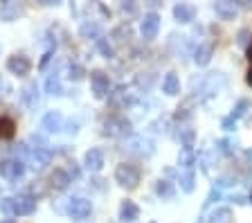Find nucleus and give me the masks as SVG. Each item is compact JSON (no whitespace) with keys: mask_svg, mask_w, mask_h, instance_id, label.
I'll use <instances>...</instances> for the list:
<instances>
[{"mask_svg":"<svg viewBox=\"0 0 252 223\" xmlns=\"http://www.w3.org/2000/svg\"><path fill=\"white\" fill-rule=\"evenodd\" d=\"M97 50H99L101 54H104L106 59H110L113 57V45L108 43V38H104V36H99L97 38Z\"/></svg>","mask_w":252,"mask_h":223,"instance_id":"nucleus-28","label":"nucleus"},{"mask_svg":"<svg viewBox=\"0 0 252 223\" xmlns=\"http://www.w3.org/2000/svg\"><path fill=\"white\" fill-rule=\"evenodd\" d=\"M137 217H140V207H137L133 201H122V205H120V221L122 223H133Z\"/></svg>","mask_w":252,"mask_h":223,"instance_id":"nucleus-13","label":"nucleus"},{"mask_svg":"<svg viewBox=\"0 0 252 223\" xmlns=\"http://www.w3.org/2000/svg\"><path fill=\"white\" fill-rule=\"evenodd\" d=\"M178 162H180V167H183L185 171H187V169H194L196 154H194V151H191V147H185L183 151H180V156H178Z\"/></svg>","mask_w":252,"mask_h":223,"instance_id":"nucleus-22","label":"nucleus"},{"mask_svg":"<svg viewBox=\"0 0 252 223\" xmlns=\"http://www.w3.org/2000/svg\"><path fill=\"white\" fill-rule=\"evenodd\" d=\"M248 108H250V101H248V99H241V101H239V104H236V106H234V111H232V120H239V117H243V115H246V113H248Z\"/></svg>","mask_w":252,"mask_h":223,"instance_id":"nucleus-30","label":"nucleus"},{"mask_svg":"<svg viewBox=\"0 0 252 223\" xmlns=\"http://www.w3.org/2000/svg\"><path fill=\"white\" fill-rule=\"evenodd\" d=\"M232 201H234L236 205H246V203H248V198L243 196V194H236V196H234V194H232Z\"/></svg>","mask_w":252,"mask_h":223,"instance_id":"nucleus-36","label":"nucleus"},{"mask_svg":"<svg viewBox=\"0 0 252 223\" xmlns=\"http://www.w3.org/2000/svg\"><path fill=\"white\" fill-rule=\"evenodd\" d=\"M7 70H9L11 74H16V77H27L32 70L30 57H25V54H11V57L7 59Z\"/></svg>","mask_w":252,"mask_h":223,"instance_id":"nucleus-4","label":"nucleus"},{"mask_svg":"<svg viewBox=\"0 0 252 223\" xmlns=\"http://www.w3.org/2000/svg\"><path fill=\"white\" fill-rule=\"evenodd\" d=\"M14 120H9V117H0V140H9L14 138Z\"/></svg>","mask_w":252,"mask_h":223,"instance_id":"nucleus-26","label":"nucleus"},{"mask_svg":"<svg viewBox=\"0 0 252 223\" xmlns=\"http://www.w3.org/2000/svg\"><path fill=\"white\" fill-rule=\"evenodd\" d=\"M214 11H216V16H220L223 21H230V18H234L239 14V7L234 2L223 0V2H214Z\"/></svg>","mask_w":252,"mask_h":223,"instance_id":"nucleus-17","label":"nucleus"},{"mask_svg":"<svg viewBox=\"0 0 252 223\" xmlns=\"http://www.w3.org/2000/svg\"><path fill=\"white\" fill-rule=\"evenodd\" d=\"M115 181L120 187L124 190H135L137 183H140V169L135 165H128V162H122L115 169Z\"/></svg>","mask_w":252,"mask_h":223,"instance_id":"nucleus-1","label":"nucleus"},{"mask_svg":"<svg viewBox=\"0 0 252 223\" xmlns=\"http://www.w3.org/2000/svg\"><path fill=\"white\" fill-rule=\"evenodd\" d=\"M230 219H232V210H230V207H216L214 212L210 214L207 223H230Z\"/></svg>","mask_w":252,"mask_h":223,"instance_id":"nucleus-24","label":"nucleus"},{"mask_svg":"<svg viewBox=\"0 0 252 223\" xmlns=\"http://www.w3.org/2000/svg\"><path fill=\"white\" fill-rule=\"evenodd\" d=\"M156 194L160 198H164V201H167V198H173L176 190H173V185L169 181H162V178H160V181H158V185H156Z\"/></svg>","mask_w":252,"mask_h":223,"instance_id":"nucleus-25","label":"nucleus"},{"mask_svg":"<svg viewBox=\"0 0 252 223\" xmlns=\"http://www.w3.org/2000/svg\"><path fill=\"white\" fill-rule=\"evenodd\" d=\"M52 162V151L50 149H32L30 151V165L34 171H43Z\"/></svg>","mask_w":252,"mask_h":223,"instance_id":"nucleus-7","label":"nucleus"},{"mask_svg":"<svg viewBox=\"0 0 252 223\" xmlns=\"http://www.w3.org/2000/svg\"><path fill=\"white\" fill-rule=\"evenodd\" d=\"M11 93V86H9V81L0 74V97H5V95H9Z\"/></svg>","mask_w":252,"mask_h":223,"instance_id":"nucleus-33","label":"nucleus"},{"mask_svg":"<svg viewBox=\"0 0 252 223\" xmlns=\"http://www.w3.org/2000/svg\"><path fill=\"white\" fill-rule=\"evenodd\" d=\"M158 30H160V16H158L156 11H149V14H144V18H142V23H140L142 36L147 38V41H151V38L158 36Z\"/></svg>","mask_w":252,"mask_h":223,"instance_id":"nucleus-6","label":"nucleus"},{"mask_svg":"<svg viewBox=\"0 0 252 223\" xmlns=\"http://www.w3.org/2000/svg\"><path fill=\"white\" fill-rule=\"evenodd\" d=\"M79 131V122L77 120H70L68 122V133H77Z\"/></svg>","mask_w":252,"mask_h":223,"instance_id":"nucleus-38","label":"nucleus"},{"mask_svg":"<svg viewBox=\"0 0 252 223\" xmlns=\"http://www.w3.org/2000/svg\"><path fill=\"white\" fill-rule=\"evenodd\" d=\"M36 210V198L27 196V194H21V196H14V217H27Z\"/></svg>","mask_w":252,"mask_h":223,"instance_id":"nucleus-8","label":"nucleus"},{"mask_svg":"<svg viewBox=\"0 0 252 223\" xmlns=\"http://www.w3.org/2000/svg\"><path fill=\"white\" fill-rule=\"evenodd\" d=\"M236 124V120H232V117H227V120H223V128L225 131H232V127Z\"/></svg>","mask_w":252,"mask_h":223,"instance_id":"nucleus-37","label":"nucleus"},{"mask_svg":"<svg viewBox=\"0 0 252 223\" xmlns=\"http://www.w3.org/2000/svg\"><path fill=\"white\" fill-rule=\"evenodd\" d=\"M196 16V9L191 5H187V2H180V5L173 7V18L178 23H191Z\"/></svg>","mask_w":252,"mask_h":223,"instance_id":"nucleus-16","label":"nucleus"},{"mask_svg":"<svg viewBox=\"0 0 252 223\" xmlns=\"http://www.w3.org/2000/svg\"><path fill=\"white\" fill-rule=\"evenodd\" d=\"M65 212L70 214L72 219H86L90 212H93V203L84 196H74V198H68V207Z\"/></svg>","mask_w":252,"mask_h":223,"instance_id":"nucleus-3","label":"nucleus"},{"mask_svg":"<svg viewBox=\"0 0 252 223\" xmlns=\"http://www.w3.org/2000/svg\"><path fill=\"white\" fill-rule=\"evenodd\" d=\"M180 190L183 191H194V187H196V174H194V169H187V171H183L180 174Z\"/></svg>","mask_w":252,"mask_h":223,"instance_id":"nucleus-23","label":"nucleus"},{"mask_svg":"<svg viewBox=\"0 0 252 223\" xmlns=\"http://www.w3.org/2000/svg\"><path fill=\"white\" fill-rule=\"evenodd\" d=\"M84 167L88 171H93V174L101 171V167H104V154H101V149H88V151H86Z\"/></svg>","mask_w":252,"mask_h":223,"instance_id":"nucleus-9","label":"nucleus"},{"mask_svg":"<svg viewBox=\"0 0 252 223\" xmlns=\"http://www.w3.org/2000/svg\"><path fill=\"white\" fill-rule=\"evenodd\" d=\"M79 32H81L84 38H94V41H97V38L101 36V27L97 25V23H84Z\"/></svg>","mask_w":252,"mask_h":223,"instance_id":"nucleus-27","label":"nucleus"},{"mask_svg":"<svg viewBox=\"0 0 252 223\" xmlns=\"http://www.w3.org/2000/svg\"><path fill=\"white\" fill-rule=\"evenodd\" d=\"M50 183H52L57 190H65V187L72 183V178H70V174L65 169H54L52 176H50Z\"/></svg>","mask_w":252,"mask_h":223,"instance_id":"nucleus-21","label":"nucleus"},{"mask_svg":"<svg viewBox=\"0 0 252 223\" xmlns=\"http://www.w3.org/2000/svg\"><path fill=\"white\" fill-rule=\"evenodd\" d=\"M45 93L47 95H63V84H61V77H59L57 70L45 79Z\"/></svg>","mask_w":252,"mask_h":223,"instance_id":"nucleus-19","label":"nucleus"},{"mask_svg":"<svg viewBox=\"0 0 252 223\" xmlns=\"http://www.w3.org/2000/svg\"><path fill=\"white\" fill-rule=\"evenodd\" d=\"M128 131H131V124L126 122L124 117H110L106 122V133L108 135H124Z\"/></svg>","mask_w":252,"mask_h":223,"instance_id":"nucleus-12","label":"nucleus"},{"mask_svg":"<svg viewBox=\"0 0 252 223\" xmlns=\"http://www.w3.org/2000/svg\"><path fill=\"white\" fill-rule=\"evenodd\" d=\"M162 93H164V95H169V97H173V95H178V93H180V81H178V74H176V72H167V74H164Z\"/></svg>","mask_w":252,"mask_h":223,"instance_id":"nucleus-18","label":"nucleus"},{"mask_svg":"<svg viewBox=\"0 0 252 223\" xmlns=\"http://www.w3.org/2000/svg\"><path fill=\"white\" fill-rule=\"evenodd\" d=\"M248 36H250V34H248V30H241V32H239V38H236V41H239V45H248Z\"/></svg>","mask_w":252,"mask_h":223,"instance_id":"nucleus-35","label":"nucleus"},{"mask_svg":"<svg viewBox=\"0 0 252 223\" xmlns=\"http://www.w3.org/2000/svg\"><path fill=\"white\" fill-rule=\"evenodd\" d=\"M0 194H2V191H0ZM0 198H2V196H0Z\"/></svg>","mask_w":252,"mask_h":223,"instance_id":"nucleus-41","label":"nucleus"},{"mask_svg":"<svg viewBox=\"0 0 252 223\" xmlns=\"http://www.w3.org/2000/svg\"><path fill=\"white\" fill-rule=\"evenodd\" d=\"M234 147H236V144L232 142V140H220V142H219V149L223 151V154H232V151H234Z\"/></svg>","mask_w":252,"mask_h":223,"instance_id":"nucleus-32","label":"nucleus"},{"mask_svg":"<svg viewBox=\"0 0 252 223\" xmlns=\"http://www.w3.org/2000/svg\"><path fill=\"white\" fill-rule=\"evenodd\" d=\"M214 54V45L212 43H198V48L194 50V61L196 65H207Z\"/></svg>","mask_w":252,"mask_h":223,"instance_id":"nucleus-14","label":"nucleus"},{"mask_svg":"<svg viewBox=\"0 0 252 223\" xmlns=\"http://www.w3.org/2000/svg\"><path fill=\"white\" fill-rule=\"evenodd\" d=\"M126 149L131 151V154H137V156H151L156 149H153V142L149 138H133L128 140Z\"/></svg>","mask_w":252,"mask_h":223,"instance_id":"nucleus-10","label":"nucleus"},{"mask_svg":"<svg viewBox=\"0 0 252 223\" xmlns=\"http://www.w3.org/2000/svg\"><path fill=\"white\" fill-rule=\"evenodd\" d=\"M84 68H81V65L79 64H70L68 65V77L70 79H74V81H79V79H84Z\"/></svg>","mask_w":252,"mask_h":223,"instance_id":"nucleus-31","label":"nucleus"},{"mask_svg":"<svg viewBox=\"0 0 252 223\" xmlns=\"http://www.w3.org/2000/svg\"><path fill=\"white\" fill-rule=\"evenodd\" d=\"M90 86H93V95L97 99H104L108 97V91H110V81H108V74L101 72V70H94L90 74Z\"/></svg>","mask_w":252,"mask_h":223,"instance_id":"nucleus-5","label":"nucleus"},{"mask_svg":"<svg viewBox=\"0 0 252 223\" xmlns=\"http://www.w3.org/2000/svg\"><path fill=\"white\" fill-rule=\"evenodd\" d=\"M0 223H16L14 219H5V221H0Z\"/></svg>","mask_w":252,"mask_h":223,"instance_id":"nucleus-40","label":"nucleus"},{"mask_svg":"<svg viewBox=\"0 0 252 223\" xmlns=\"http://www.w3.org/2000/svg\"><path fill=\"white\" fill-rule=\"evenodd\" d=\"M21 99L25 106H36L38 104V88L36 84H27L25 88L21 91Z\"/></svg>","mask_w":252,"mask_h":223,"instance_id":"nucleus-20","label":"nucleus"},{"mask_svg":"<svg viewBox=\"0 0 252 223\" xmlns=\"http://www.w3.org/2000/svg\"><path fill=\"white\" fill-rule=\"evenodd\" d=\"M21 14H23V9L18 2H2V5H0V21L11 23L21 16Z\"/></svg>","mask_w":252,"mask_h":223,"instance_id":"nucleus-15","label":"nucleus"},{"mask_svg":"<svg viewBox=\"0 0 252 223\" xmlns=\"http://www.w3.org/2000/svg\"><path fill=\"white\" fill-rule=\"evenodd\" d=\"M23 174H25V165L23 160H16V158H7L0 162V176L5 181H21Z\"/></svg>","mask_w":252,"mask_h":223,"instance_id":"nucleus-2","label":"nucleus"},{"mask_svg":"<svg viewBox=\"0 0 252 223\" xmlns=\"http://www.w3.org/2000/svg\"><path fill=\"white\" fill-rule=\"evenodd\" d=\"M219 196H220V191L214 187V190L210 191V196H207V201H205V207H207V205H212V203H214V198H219Z\"/></svg>","mask_w":252,"mask_h":223,"instance_id":"nucleus-34","label":"nucleus"},{"mask_svg":"<svg viewBox=\"0 0 252 223\" xmlns=\"http://www.w3.org/2000/svg\"><path fill=\"white\" fill-rule=\"evenodd\" d=\"M248 59H250V70H248V84L252 86V48L248 50Z\"/></svg>","mask_w":252,"mask_h":223,"instance_id":"nucleus-39","label":"nucleus"},{"mask_svg":"<svg viewBox=\"0 0 252 223\" xmlns=\"http://www.w3.org/2000/svg\"><path fill=\"white\" fill-rule=\"evenodd\" d=\"M63 124H65V120H63V115L59 111H47L45 117H43V128H45L47 133L63 131Z\"/></svg>","mask_w":252,"mask_h":223,"instance_id":"nucleus-11","label":"nucleus"},{"mask_svg":"<svg viewBox=\"0 0 252 223\" xmlns=\"http://www.w3.org/2000/svg\"><path fill=\"white\" fill-rule=\"evenodd\" d=\"M0 212L7 214V217H14V196L0 198Z\"/></svg>","mask_w":252,"mask_h":223,"instance_id":"nucleus-29","label":"nucleus"}]
</instances>
